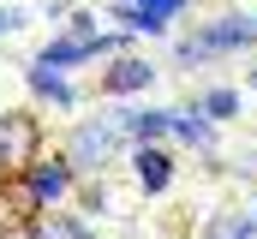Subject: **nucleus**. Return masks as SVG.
<instances>
[{
	"label": "nucleus",
	"mask_w": 257,
	"mask_h": 239,
	"mask_svg": "<svg viewBox=\"0 0 257 239\" xmlns=\"http://www.w3.org/2000/svg\"><path fill=\"white\" fill-rule=\"evenodd\" d=\"M138 179H144L150 191H162V185H168V162H162L156 150H144V156H138Z\"/></svg>",
	"instance_id": "f257e3e1"
},
{
	"label": "nucleus",
	"mask_w": 257,
	"mask_h": 239,
	"mask_svg": "<svg viewBox=\"0 0 257 239\" xmlns=\"http://www.w3.org/2000/svg\"><path fill=\"white\" fill-rule=\"evenodd\" d=\"M144 78H150V66H138V60H126V66L114 72V84H120V90H138Z\"/></svg>",
	"instance_id": "f03ea898"
},
{
	"label": "nucleus",
	"mask_w": 257,
	"mask_h": 239,
	"mask_svg": "<svg viewBox=\"0 0 257 239\" xmlns=\"http://www.w3.org/2000/svg\"><path fill=\"white\" fill-rule=\"evenodd\" d=\"M144 6H156V12H174V6H180V0H144Z\"/></svg>",
	"instance_id": "7ed1b4c3"
}]
</instances>
